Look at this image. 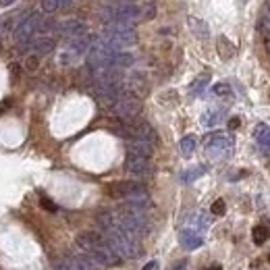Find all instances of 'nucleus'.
<instances>
[{
  "mask_svg": "<svg viewBox=\"0 0 270 270\" xmlns=\"http://www.w3.org/2000/svg\"><path fill=\"white\" fill-rule=\"evenodd\" d=\"M187 23H189L191 34H193L197 40H208V38H210V27H208V23H206V21L197 19V17H189V19H187Z\"/></svg>",
  "mask_w": 270,
  "mask_h": 270,
  "instance_id": "f3484780",
  "label": "nucleus"
},
{
  "mask_svg": "<svg viewBox=\"0 0 270 270\" xmlns=\"http://www.w3.org/2000/svg\"><path fill=\"white\" fill-rule=\"evenodd\" d=\"M17 0H0V7H11V5H15Z\"/></svg>",
  "mask_w": 270,
  "mask_h": 270,
  "instance_id": "c9c22d12",
  "label": "nucleus"
},
{
  "mask_svg": "<svg viewBox=\"0 0 270 270\" xmlns=\"http://www.w3.org/2000/svg\"><path fill=\"white\" fill-rule=\"evenodd\" d=\"M258 30L262 32V34H270V15H268V13H266V15L264 17H260V23H258Z\"/></svg>",
  "mask_w": 270,
  "mask_h": 270,
  "instance_id": "473e14b6",
  "label": "nucleus"
},
{
  "mask_svg": "<svg viewBox=\"0 0 270 270\" xmlns=\"http://www.w3.org/2000/svg\"><path fill=\"white\" fill-rule=\"evenodd\" d=\"M208 270H222V266H220V264H214V266H210Z\"/></svg>",
  "mask_w": 270,
  "mask_h": 270,
  "instance_id": "4c0bfd02",
  "label": "nucleus"
},
{
  "mask_svg": "<svg viewBox=\"0 0 270 270\" xmlns=\"http://www.w3.org/2000/svg\"><path fill=\"white\" fill-rule=\"evenodd\" d=\"M154 268H156V262L152 260V262H148V264H146L144 268H141V270H154Z\"/></svg>",
  "mask_w": 270,
  "mask_h": 270,
  "instance_id": "e433bc0d",
  "label": "nucleus"
},
{
  "mask_svg": "<svg viewBox=\"0 0 270 270\" xmlns=\"http://www.w3.org/2000/svg\"><path fill=\"white\" fill-rule=\"evenodd\" d=\"M200 121H202L204 127H216V125L222 121V110H218V108H210V110L204 112Z\"/></svg>",
  "mask_w": 270,
  "mask_h": 270,
  "instance_id": "412c9836",
  "label": "nucleus"
},
{
  "mask_svg": "<svg viewBox=\"0 0 270 270\" xmlns=\"http://www.w3.org/2000/svg\"><path fill=\"white\" fill-rule=\"evenodd\" d=\"M40 59H42V56H38L36 52L25 54V63H23L25 71H30V73H36V71L40 69Z\"/></svg>",
  "mask_w": 270,
  "mask_h": 270,
  "instance_id": "a878e982",
  "label": "nucleus"
},
{
  "mask_svg": "<svg viewBox=\"0 0 270 270\" xmlns=\"http://www.w3.org/2000/svg\"><path fill=\"white\" fill-rule=\"evenodd\" d=\"M110 48L125 50L137 42V32L133 23H106L104 32L100 36Z\"/></svg>",
  "mask_w": 270,
  "mask_h": 270,
  "instance_id": "7ed1b4c3",
  "label": "nucleus"
},
{
  "mask_svg": "<svg viewBox=\"0 0 270 270\" xmlns=\"http://www.w3.org/2000/svg\"><path fill=\"white\" fill-rule=\"evenodd\" d=\"M208 83H210V75H208V73H202L200 77H197V79L191 83L189 94H191V96H202L204 90L208 88Z\"/></svg>",
  "mask_w": 270,
  "mask_h": 270,
  "instance_id": "5701e85b",
  "label": "nucleus"
},
{
  "mask_svg": "<svg viewBox=\"0 0 270 270\" xmlns=\"http://www.w3.org/2000/svg\"><path fill=\"white\" fill-rule=\"evenodd\" d=\"M185 268H187V262H185V260H181V262H179V264H177L173 270H185Z\"/></svg>",
  "mask_w": 270,
  "mask_h": 270,
  "instance_id": "f704fd0d",
  "label": "nucleus"
},
{
  "mask_svg": "<svg viewBox=\"0 0 270 270\" xmlns=\"http://www.w3.org/2000/svg\"><path fill=\"white\" fill-rule=\"evenodd\" d=\"M96 220H98V224L102 226V235L108 241V245L115 249L121 258H137V255L141 253L137 237H133L131 233H127L123 226L117 222L115 212H110V210L98 212Z\"/></svg>",
  "mask_w": 270,
  "mask_h": 270,
  "instance_id": "f257e3e1",
  "label": "nucleus"
},
{
  "mask_svg": "<svg viewBox=\"0 0 270 270\" xmlns=\"http://www.w3.org/2000/svg\"><path fill=\"white\" fill-rule=\"evenodd\" d=\"M156 17V7L154 3H148V5H141V21H150Z\"/></svg>",
  "mask_w": 270,
  "mask_h": 270,
  "instance_id": "c85d7f7f",
  "label": "nucleus"
},
{
  "mask_svg": "<svg viewBox=\"0 0 270 270\" xmlns=\"http://www.w3.org/2000/svg\"><path fill=\"white\" fill-rule=\"evenodd\" d=\"M179 241H181V245L185 247V249H197V247L204 245V237L197 233V231H193L191 226H189V229H183L181 231Z\"/></svg>",
  "mask_w": 270,
  "mask_h": 270,
  "instance_id": "2eb2a0df",
  "label": "nucleus"
},
{
  "mask_svg": "<svg viewBox=\"0 0 270 270\" xmlns=\"http://www.w3.org/2000/svg\"><path fill=\"white\" fill-rule=\"evenodd\" d=\"M65 262L69 264V268L71 270H102V266L98 264V262H94L90 255H79V253H71V255H67L65 258Z\"/></svg>",
  "mask_w": 270,
  "mask_h": 270,
  "instance_id": "ddd939ff",
  "label": "nucleus"
},
{
  "mask_svg": "<svg viewBox=\"0 0 270 270\" xmlns=\"http://www.w3.org/2000/svg\"><path fill=\"white\" fill-rule=\"evenodd\" d=\"M216 50H218V54H220L222 61H231L233 56L237 54V48L233 46V42H231L229 38H224V36H220V38L216 40Z\"/></svg>",
  "mask_w": 270,
  "mask_h": 270,
  "instance_id": "a211bd4d",
  "label": "nucleus"
},
{
  "mask_svg": "<svg viewBox=\"0 0 270 270\" xmlns=\"http://www.w3.org/2000/svg\"><path fill=\"white\" fill-rule=\"evenodd\" d=\"M123 90H125L127 96H133V98H137V100H141V98L148 96L150 83L141 73H133L127 79H123Z\"/></svg>",
  "mask_w": 270,
  "mask_h": 270,
  "instance_id": "9d476101",
  "label": "nucleus"
},
{
  "mask_svg": "<svg viewBox=\"0 0 270 270\" xmlns=\"http://www.w3.org/2000/svg\"><path fill=\"white\" fill-rule=\"evenodd\" d=\"M253 137H255V141H258V146L262 150L270 148V127L268 125H258V127H255Z\"/></svg>",
  "mask_w": 270,
  "mask_h": 270,
  "instance_id": "6ab92c4d",
  "label": "nucleus"
},
{
  "mask_svg": "<svg viewBox=\"0 0 270 270\" xmlns=\"http://www.w3.org/2000/svg\"><path fill=\"white\" fill-rule=\"evenodd\" d=\"M251 237H253V243L255 245H264L266 241L270 239V229H266V226H253V231H251Z\"/></svg>",
  "mask_w": 270,
  "mask_h": 270,
  "instance_id": "b1692460",
  "label": "nucleus"
},
{
  "mask_svg": "<svg viewBox=\"0 0 270 270\" xmlns=\"http://www.w3.org/2000/svg\"><path fill=\"white\" fill-rule=\"evenodd\" d=\"M21 46H30L32 52H36L38 56H46V54H50L56 48V40L50 38V36H42L38 40L32 38L30 42H25V44H21Z\"/></svg>",
  "mask_w": 270,
  "mask_h": 270,
  "instance_id": "4468645a",
  "label": "nucleus"
},
{
  "mask_svg": "<svg viewBox=\"0 0 270 270\" xmlns=\"http://www.w3.org/2000/svg\"><path fill=\"white\" fill-rule=\"evenodd\" d=\"M268 262H270V253H268Z\"/></svg>",
  "mask_w": 270,
  "mask_h": 270,
  "instance_id": "a19ab883",
  "label": "nucleus"
},
{
  "mask_svg": "<svg viewBox=\"0 0 270 270\" xmlns=\"http://www.w3.org/2000/svg\"><path fill=\"white\" fill-rule=\"evenodd\" d=\"M133 63H135V56L131 52H125V50H117L115 52V59H112V67H117V69L131 67Z\"/></svg>",
  "mask_w": 270,
  "mask_h": 270,
  "instance_id": "aec40b11",
  "label": "nucleus"
},
{
  "mask_svg": "<svg viewBox=\"0 0 270 270\" xmlns=\"http://www.w3.org/2000/svg\"><path fill=\"white\" fill-rule=\"evenodd\" d=\"M266 48H268V52H270V34L266 36Z\"/></svg>",
  "mask_w": 270,
  "mask_h": 270,
  "instance_id": "58836bf2",
  "label": "nucleus"
},
{
  "mask_svg": "<svg viewBox=\"0 0 270 270\" xmlns=\"http://www.w3.org/2000/svg\"><path fill=\"white\" fill-rule=\"evenodd\" d=\"M127 154L141 156V158H152L154 144H148V141H129V146H127Z\"/></svg>",
  "mask_w": 270,
  "mask_h": 270,
  "instance_id": "dca6fc26",
  "label": "nucleus"
},
{
  "mask_svg": "<svg viewBox=\"0 0 270 270\" xmlns=\"http://www.w3.org/2000/svg\"><path fill=\"white\" fill-rule=\"evenodd\" d=\"M208 224H210V218H208L206 214H195V216L191 218V229H193V231H206Z\"/></svg>",
  "mask_w": 270,
  "mask_h": 270,
  "instance_id": "cd10ccee",
  "label": "nucleus"
},
{
  "mask_svg": "<svg viewBox=\"0 0 270 270\" xmlns=\"http://www.w3.org/2000/svg\"><path fill=\"white\" fill-rule=\"evenodd\" d=\"M71 0H42V11L44 13H54L63 7H67Z\"/></svg>",
  "mask_w": 270,
  "mask_h": 270,
  "instance_id": "393cba45",
  "label": "nucleus"
},
{
  "mask_svg": "<svg viewBox=\"0 0 270 270\" xmlns=\"http://www.w3.org/2000/svg\"><path fill=\"white\" fill-rule=\"evenodd\" d=\"M195 146H197V139L195 135H185L181 141H179V150H181V156H185V158H189V156L195 152Z\"/></svg>",
  "mask_w": 270,
  "mask_h": 270,
  "instance_id": "4be33fe9",
  "label": "nucleus"
},
{
  "mask_svg": "<svg viewBox=\"0 0 270 270\" xmlns=\"http://www.w3.org/2000/svg\"><path fill=\"white\" fill-rule=\"evenodd\" d=\"M40 206L44 208V210H48V212H56V210H59V208H56V204L50 200L48 195H40Z\"/></svg>",
  "mask_w": 270,
  "mask_h": 270,
  "instance_id": "2f4dec72",
  "label": "nucleus"
},
{
  "mask_svg": "<svg viewBox=\"0 0 270 270\" xmlns=\"http://www.w3.org/2000/svg\"><path fill=\"white\" fill-rule=\"evenodd\" d=\"M92 40L88 34L85 36H79V38H73V40H69V44L59 52V56H56V63H59L61 67H71V65H75L81 56L90 50V44H92Z\"/></svg>",
  "mask_w": 270,
  "mask_h": 270,
  "instance_id": "39448f33",
  "label": "nucleus"
},
{
  "mask_svg": "<svg viewBox=\"0 0 270 270\" xmlns=\"http://www.w3.org/2000/svg\"><path fill=\"white\" fill-rule=\"evenodd\" d=\"M110 110H112V115H115L121 123H131V121H135V119L139 117V112H141V100H137V98H133V96L123 94Z\"/></svg>",
  "mask_w": 270,
  "mask_h": 270,
  "instance_id": "0eeeda50",
  "label": "nucleus"
},
{
  "mask_svg": "<svg viewBox=\"0 0 270 270\" xmlns=\"http://www.w3.org/2000/svg\"><path fill=\"white\" fill-rule=\"evenodd\" d=\"M210 212L214 216H222L224 212H226V206H224V200H214V204L210 206Z\"/></svg>",
  "mask_w": 270,
  "mask_h": 270,
  "instance_id": "7c9ffc66",
  "label": "nucleus"
},
{
  "mask_svg": "<svg viewBox=\"0 0 270 270\" xmlns=\"http://www.w3.org/2000/svg\"><path fill=\"white\" fill-rule=\"evenodd\" d=\"M212 94L224 98V96H231L233 92H231V85H226V83H216L214 88H212Z\"/></svg>",
  "mask_w": 270,
  "mask_h": 270,
  "instance_id": "c756f323",
  "label": "nucleus"
},
{
  "mask_svg": "<svg viewBox=\"0 0 270 270\" xmlns=\"http://www.w3.org/2000/svg\"><path fill=\"white\" fill-rule=\"evenodd\" d=\"M266 13H268V15H270V0H268V7H266Z\"/></svg>",
  "mask_w": 270,
  "mask_h": 270,
  "instance_id": "ea45409f",
  "label": "nucleus"
},
{
  "mask_svg": "<svg viewBox=\"0 0 270 270\" xmlns=\"http://www.w3.org/2000/svg\"><path fill=\"white\" fill-rule=\"evenodd\" d=\"M115 48H110L102 38H94L90 50H88V65L92 71L104 69V67H112V59H115Z\"/></svg>",
  "mask_w": 270,
  "mask_h": 270,
  "instance_id": "423d86ee",
  "label": "nucleus"
},
{
  "mask_svg": "<svg viewBox=\"0 0 270 270\" xmlns=\"http://www.w3.org/2000/svg\"><path fill=\"white\" fill-rule=\"evenodd\" d=\"M231 150H233V141L224 133H216L206 141V156L210 160H222L226 156H231Z\"/></svg>",
  "mask_w": 270,
  "mask_h": 270,
  "instance_id": "1a4fd4ad",
  "label": "nucleus"
},
{
  "mask_svg": "<svg viewBox=\"0 0 270 270\" xmlns=\"http://www.w3.org/2000/svg\"><path fill=\"white\" fill-rule=\"evenodd\" d=\"M106 193L117 200H129V202H146L148 200V191L146 187L137 181H119V183H110L106 187Z\"/></svg>",
  "mask_w": 270,
  "mask_h": 270,
  "instance_id": "20e7f679",
  "label": "nucleus"
},
{
  "mask_svg": "<svg viewBox=\"0 0 270 270\" xmlns=\"http://www.w3.org/2000/svg\"><path fill=\"white\" fill-rule=\"evenodd\" d=\"M204 166H193V168H189V170H185V173L181 175V181L183 183H191V181H195L197 177H202L204 175Z\"/></svg>",
  "mask_w": 270,
  "mask_h": 270,
  "instance_id": "bb28decb",
  "label": "nucleus"
},
{
  "mask_svg": "<svg viewBox=\"0 0 270 270\" xmlns=\"http://www.w3.org/2000/svg\"><path fill=\"white\" fill-rule=\"evenodd\" d=\"M239 123H241V121H239L237 117H235V119H231V121H229V129H237Z\"/></svg>",
  "mask_w": 270,
  "mask_h": 270,
  "instance_id": "72a5a7b5",
  "label": "nucleus"
},
{
  "mask_svg": "<svg viewBox=\"0 0 270 270\" xmlns=\"http://www.w3.org/2000/svg\"><path fill=\"white\" fill-rule=\"evenodd\" d=\"M42 13H38V11H34V13H30L17 27H15V42L21 46V44H25V42H30L32 38H34V34L38 32V30H42Z\"/></svg>",
  "mask_w": 270,
  "mask_h": 270,
  "instance_id": "6e6552de",
  "label": "nucleus"
},
{
  "mask_svg": "<svg viewBox=\"0 0 270 270\" xmlns=\"http://www.w3.org/2000/svg\"><path fill=\"white\" fill-rule=\"evenodd\" d=\"M152 158H141V156H131V154H127V158H125V170L129 173L131 177H148L152 173Z\"/></svg>",
  "mask_w": 270,
  "mask_h": 270,
  "instance_id": "9b49d317",
  "label": "nucleus"
},
{
  "mask_svg": "<svg viewBox=\"0 0 270 270\" xmlns=\"http://www.w3.org/2000/svg\"><path fill=\"white\" fill-rule=\"evenodd\" d=\"M56 32H59L63 38H67V40H73V38H79V36L88 34V30H85V23L79 21V19H67V21L59 23Z\"/></svg>",
  "mask_w": 270,
  "mask_h": 270,
  "instance_id": "f8f14e48",
  "label": "nucleus"
},
{
  "mask_svg": "<svg viewBox=\"0 0 270 270\" xmlns=\"http://www.w3.org/2000/svg\"><path fill=\"white\" fill-rule=\"evenodd\" d=\"M75 243L79 245V249L90 255L94 262H98L100 266H119L121 264V255L108 245V241L104 239V235L96 233V231H85L79 233Z\"/></svg>",
  "mask_w": 270,
  "mask_h": 270,
  "instance_id": "f03ea898",
  "label": "nucleus"
}]
</instances>
